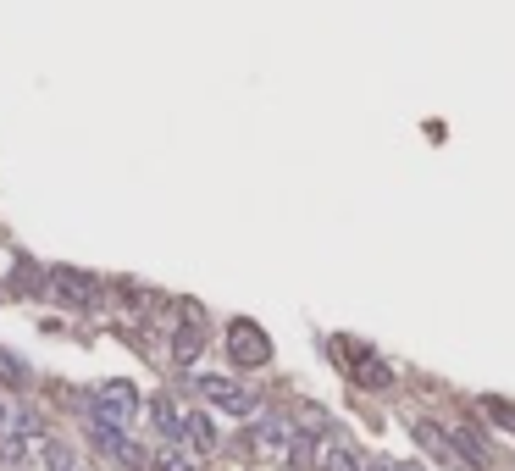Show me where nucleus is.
Here are the masks:
<instances>
[{
  "mask_svg": "<svg viewBox=\"0 0 515 471\" xmlns=\"http://www.w3.org/2000/svg\"><path fill=\"white\" fill-rule=\"evenodd\" d=\"M294 444H300V427H288L283 416H261V422L244 433V449H250L261 466H294Z\"/></svg>",
  "mask_w": 515,
  "mask_h": 471,
  "instance_id": "f257e3e1",
  "label": "nucleus"
},
{
  "mask_svg": "<svg viewBox=\"0 0 515 471\" xmlns=\"http://www.w3.org/2000/svg\"><path fill=\"white\" fill-rule=\"evenodd\" d=\"M89 438H95V449H106L111 460H122L128 471H156V455L144 444H133V438H122V422H106V416H89Z\"/></svg>",
  "mask_w": 515,
  "mask_h": 471,
  "instance_id": "f03ea898",
  "label": "nucleus"
},
{
  "mask_svg": "<svg viewBox=\"0 0 515 471\" xmlns=\"http://www.w3.org/2000/svg\"><path fill=\"white\" fill-rule=\"evenodd\" d=\"M139 411V388L128 377H111V383H95L89 388V416H106V422H133Z\"/></svg>",
  "mask_w": 515,
  "mask_h": 471,
  "instance_id": "7ed1b4c3",
  "label": "nucleus"
},
{
  "mask_svg": "<svg viewBox=\"0 0 515 471\" xmlns=\"http://www.w3.org/2000/svg\"><path fill=\"white\" fill-rule=\"evenodd\" d=\"M45 289H50V300L72 305V311H84V305H95L100 283L89 278V272H72V266H56V272L45 278Z\"/></svg>",
  "mask_w": 515,
  "mask_h": 471,
  "instance_id": "20e7f679",
  "label": "nucleus"
},
{
  "mask_svg": "<svg viewBox=\"0 0 515 471\" xmlns=\"http://www.w3.org/2000/svg\"><path fill=\"white\" fill-rule=\"evenodd\" d=\"M228 355L239 366H266V361H272V339H266L255 322H244V316H239V322L228 327Z\"/></svg>",
  "mask_w": 515,
  "mask_h": 471,
  "instance_id": "39448f33",
  "label": "nucleus"
},
{
  "mask_svg": "<svg viewBox=\"0 0 515 471\" xmlns=\"http://www.w3.org/2000/svg\"><path fill=\"white\" fill-rule=\"evenodd\" d=\"M200 394L211 399L216 411H228V416H250L255 411V394L244 383H233V377H200Z\"/></svg>",
  "mask_w": 515,
  "mask_h": 471,
  "instance_id": "423d86ee",
  "label": "nucleus"
},
{
  "mask_svg": "<svg viewBox=\"0 0 515 471\" xmlns=\"http://www.w3.org/2000/svg\"><path fill=\"white\" fill-rule=\"evenodd\" d=\"M200 350H205L200 305H189V311H183V322H178V333H172V361H178V366H194V361H200Z\"/></svg>",
  "mask_w": 515,
  "mask_h": 471,
  "instance_id": "0eeeda50",
  "label": "nucleus"
},
{
  "mask_svg": "<svg viewBox=\"0 0 515 471\" xmlns=\"http://www.w3.org/2000/svg\"><path fill=\"white\" fill-rule=\"evenodd\" d=\"M410 433H416V444L427 449V455L449 460V466H455V460H460V444H455V433H449L444 422H416V427H410Z\"/></svg>",
  "mask_w": 515,
  "mask_h": 471,
  "instance_id": "6e6552de",
  "label": "nucleus"
},
{
  "mask_svg": "<svg viewBox=\"0 0 515 471\" xmlns=\"http://www.w3.org/2000/svg\"><path fill=\"white\" fill-rule=\"evenodd\" d=\"M34 460H39V471H78V455H72L61 438H50V433L34 438Z\"/></svg>",
  "mask_w": 515,
  "mask_h": 471,
  "instance_id": "1a4fd4ad",
  "label": "nucleus"
},
{
  "mask_svg": "<svg viewBox=\"0 0 515 471\" xmlns=\"http://www.w3.org/2000/svg\"><path fill=\"white\" fill-rule=\"evenodd\" d=\"M150 422H156L161 438H183V405H178V399H167V394H156V399H150Z\"/></svg>",
  "mask_w": 515,
  "mask_h": 471,
  "instance_id": "9d476101",
  "label": "nucleus"
},
{
  "mask_svg": "<svg viewBox=\"0 0 515 471\" xmlns=\"http://www.w3.org/2000/svg\"><path fill=\"white\" fill-rule=\"evenodd\" d=\"M316 466H322V471H366V460H360L344 438H327L322 455H316Z\"/></svg>",
  "mask_w": 515,
  "mask_h": 471,
  "instance_id": "9b49d317",
  "label": "nucleus"
},
{
  "mask_svg": "<svg viewBox=\"0 0 515 471\" xmlns=\"http://www.w3.org/2000/svg\"><path fill=\"white\" fill-rule=\"evenodd\" d=\"M156 471H200V449H189V444H161L156 449Z\"/></svg>",
  "mask_w": 515,
  "mask_h": 471,
  "instance_id": "f8f14e48",
  "label": "nucleus"
},
{
  "mask_svg": "<svg viewBox=\"0 0 515 471\" xmlns=\"http://www.w3.org/2000/svg\"><path fill=\"white\" fill-rule=\"evenodd\" d=\"M183 438H189L200 455H205V449H216V427H211V416H205V411H183Z\"/></svg>",
  "mask_w": 515,
  "mask_h": 471,
  "instance_id": "ddd939ff",
  "label": "nucleus"
},
{
  "mask_svg": "<svg viewBox=\"0 0 515 471\" xmlns=\"http://www.w3.org/2000/svg\"><path fill=\"white\" fill-rule=\"evenodd\" d=\"M449 433H455V444H460V455H466V460H471V466H482V471H488V466H493V449H488V444H482V438H477V433H471V427H449Z\"/></svg>",
  "mask_w": 515,
  "mask_h": 471,
  "instance_id": "4468645a",
  "label": "nucleus"
},
{
  "mask_svg": "<svg viewBox=\"0 0 515 471\" xmlns=\"http://www.w3.org/2000/svg\"><path fill=\"white\" fill-rule=\"evenodd\" d=\"M355 383H360V388H394V377H388L383 361H372V355H355Z\"/></svg>",
  "mask_w": 515,
  "mask_h": 471,
  "instance_id": "2eb2a0df",
  "label": "nucleus"
},
{
  "mask_svg": "<svg viewBox=\"0 0 515 471\" xmlns=\"http://www.w3.org/2000/svg\"><path fill=\"white\" fill-rule=\"evenodd\" d=\"M482 416H488L493 427H504V433H515V405H504L499 394H488V399H482Z\"/></svg>",
  "mask_w": 515,
  "mask_h": 471,
  "instance_id": "dca6fc26",
  "label": "nucleus"
},
{
  "mask_svg": "<svg viewBox=\"0 0 515 471\" xmlns=\"http://www.w3.org/2000/svg\"><path fill=\"white\" fill-rule=\"evenodd\" d=\"M0 377H6V383H12V388H17V383H23V377H28V366H23V361H17V355H12V350H0Z\"/></svg>",
  "mask_w": 515,
  "mask_h": 471,
  "instance_id": "f3484780",
  "label": "nucleus"
},
{
  "mask_svg": "<svg viewBox=\"0 0 515 471\" xmlns=\"http://www.w3.org/2000/svg\"><path fill=\"white\" fill-rule=\"evenodd\" d=\"M366 471H416V466H405V460H372Z\"/></svg>",
  "mask_w": 515,
  "mask_h": 471,
  "instance_id": "a211bd4d",
  "label": "nucleus"
},
{
  "mask_svg": "<svg viewBox=\"0 0 515 471\" xmlns=\"http://www.w3.org/2000/svg\"><path fill=\"white\" fill-rule=\"evenodd\" d=\"M0 427H6V405H0Z\"/></svg>",
  "mask_w": 515,
  "mask_h": 471,
  "instance_id": "6ab92c4d",
  "label": "nucleus"
}]
</instances>
